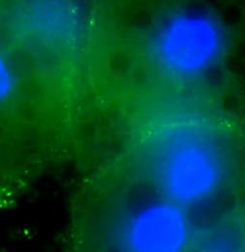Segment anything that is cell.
Masks as SVG:
<instances>
[{
  "instance_id": "obj_1",
  "label": "cell",
  "mask_w": 245,
  "mask_h": 252,
  "mask_svg": "<svg viewBox=\"0 0 245 252\" xmlns=\"http://www.w3.org/2000/svg\"><path fill=\"white\" fill-rule=\"evenodd\" d=\"M187 240V222L171 203H157L139 211L129 223L131 252H181Z\"/></svg>"
},
{
  "instance_id": "obj_2",
  "label": "cell",
  "mask_w": 245,
  "mask_h": 252,
  "mask_svg": "<svg viewBox=\"0 0 245 252\" xmlns=\"http://www.w3.org/2000/svg\"><path fill=\"white\" fill-rule=\"evenodd\" d=\"M164 178L167 190L175 199L196 202L214 189L219 179V167L206 151L188 148L169 160Z\"/></svg>"
},
{
  "instance_id": "obj_3",
  "label": "cell",
  "mask_w": 245,
  "mask_h": 252,
  "mask_svg": "<svg viewBox=\"0 0 245 252\" xmlns=\"http://www.w3.org/2000/svg\"><path fill=\"white\" fill-rule=\"evenodd\" d=\"M10 86V77L4 63L0 60V100H2L8 93Z\"/></svg>"
}]
</instances>
